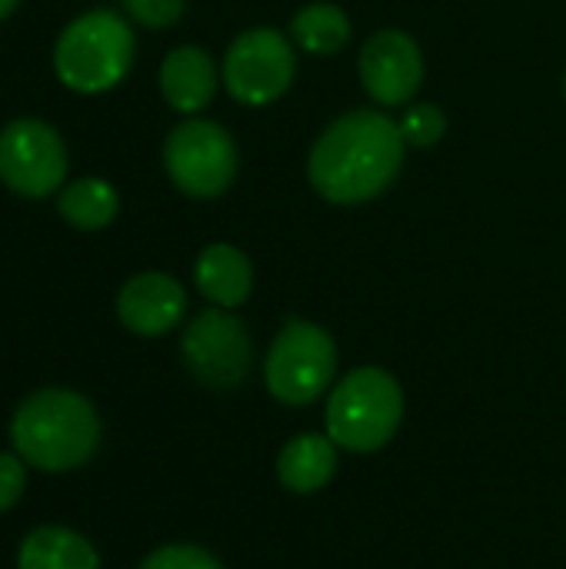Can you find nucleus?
Wrapping results in <instances>:
<instances>
[{
	"instance_id": "nucleus-1",
	"label": "nucleus",
	"mask_w": 566,
	"mask_h": 569,
	"mask_svg": "<svg viewBox=\"0 0 566 569\" xmlns=\"http://www.w3.org/2000/svg\"><path fill=\"white\" fill-rule=\"evenodd\" d=\"M404 147L397 120L380 110H350L317 137L307 160L310 187L330 203H367L397 180Z\"/></svg>"
},
{
	"instance_id": "nucleus-2",
	"label": "nucleus",
	"mask_w": 566,
	"mask_h": 569,
	"mask_svg": "<svg viewBox=\"0 0 566 569\" xmlns=\"http://www.w3.org/2000/svg\"><path fill=\"white\" fill-rule=\"evenodd\" d=\"M10 443L23 463L43 473H67L97 453L100 417L87 397L47 387L17 407L10 420Z\"/></svg>"
},
{
	"instance_id": "nucleus-3",
	"label": "nucleus",
	"mask_w": 566,
	"mask_h": 569,
	"mask_svg": "<svg viewBox=\"0 0 566 569\" xmlns=\"http://www.w3.org/2000/svg\"><path fill=\"white\" fill-rule=\"evenodd\" d=\"M133 53L137 40L120 13L87 10L57 37L53 70L77 93H103L130 73Z\"/></svg>"
},
{
	"instance_id": "nucleus-4",
	"label": "nucleus",
	"mask_w": 566,
	"mask_h": 569,
	"mask_svg": "<svg viewBox=\"0 0 566 569\" xmlns=\"http://www.w3.org/2000/svg\"><path fill=\"white\" fill-rule=\"evenodd\" d=\"M404 423V390L380 367L350 370L327 400V437L350 453L384 450Z\"/></svg>"
},
{
	"instance_id": "nucleus-5",
	"label": "nucleus",
	"mask_w": 566,
	"mask_h": 569,
	"mask_svg": "<svg viewBox=\"0 0 566 569\" xmlns=\"http://www.w3.org/2000/svg\"><path fill=\"white\" fill-rule=\"evenodd\" d=\"M337 373L334 337L310 320H287L264 360V380L284 407H307L324 397Z\"/></svg>"
},
{
	"instance_id": "nucleus-6",
	"label": "nucleus",
	"mask_w": 566,
	"mask_h": 569,
	"mask_svg": "<svg viewBox=\"0 0 566 569\" xmlns=\"http://www.w3.org/2000/svg\"><path fill=\"white\" fill-rule=\"evenodd\" d=\"M237 143L214 120H183L163 143V167L173 187L187 197H220L237 177Z\"/></svg>"
},
{
	"instance_id": "nucleus-7",
	"label": "nucleus",
	"mask_w": 566,
	"mask_h": 569,
	"mask_svg": "<svg viewBox=\"0 0 566 569\" xmlns=\"http://www.w3.org/2000/svg\"><path fill=\"white\" fill-rule=\"evenodd\" d=\"M297 73L294 43L274 27L240 33L224 57V83L244 107H267L287 93Z\"/></svg>"
},
{
	"instance_id": "nucleus-8",
	"label": "nucleus",
	"mask_w": 566,
	"mask_h": 569,
	"mask_svg": "<svg viewBox=\"0 0 566 569\" xmlns=\"http://www.w3.org/2000/svg\"><path fill=\"white\" fill-rule=\"evenodd\" d=\"M180 353L187 370L210 390H234L250 373L254 347L247 327L224 307L203 310L190 320Z\"/></svg>"
},
{
	"instance_id": "nucleus-9",
	"label": "nucleus",
	"mask_w": 566,
	"mask_h": 569,
	"mask_svg": "<svg viewBox=\"0 0 566 569\" xmlns=\"http://www.w3.org/2000/svg\"><path fill=\"white\" fill-rule=\"evenodd\" d=\"M67 147L43 120H13L0 130V180L20 197H50L63 187Z\"/></svg>"
},
{
	"instance_id": "nucleus-10",
	"label": "nucleus",
	"mask_w": 566,
	"mask_h": 569,
	"mask_svg": "<svg viewBox=\"0 0 566 569\" xmlns=\"http://www.w3.org/2000/svg\"><path fill=\"white\" fill-rule=\"evenodd\" d=\"M360 80L380 107L407 103L424 83V53L417 40L394 27L377 30L360 50Z\"/></svg>"
},
{
	"instance_id": "nucleus-11",
	"label": "nucleus",
	"mask_w": 566,
	"mask_h": 569,
	"mask_svg": "<svg viewBox=\"0 0 566 569\" xmlns=\"http://www.w3.org/2000/svg\"><path fill=\"white\" fill-rule=\"evenodd\" d=\"M187 313L183 287L167 273H137L117 293V317L137 337H163Z\"/></svg>"
},
{
	"instance_id": "nucleus-12",
	"label": "nucleus",
	"mask_w": 566,
	"mask_h": 569,
	"mask_svg": "<svg viewBox=\"0 0 566 569\" xmlns=\"http://www.w3.org/2000/svg\"><path fill=\"white\" fill-rule=\"evenodd\" d=\"M160 93L180 113L203 110L217 93V63L203 47H177L160 63Z\"/></svg>"
},
{
	"instance_id": "nucleus-13",
	"label": "nucleus",
	"mask_w": 566,
	"mask_h": 569,
	"mask_svg": "<svg viewBox=\"0 0 566 569\" xmlns=\"http://www.w3.org/2000/svg\"><path fill=\"white\" fill-rule=\"evenodd\" d=\"M193 280L197 290L224 310L240 307L250 290H254V267L247 260L244 250H237L234 243H210L193 267Z\"/></svg>"
},
{
	"instance_id": "nucleus-14",
	"label": "nucleus",
	"mask_w": 566,
	"mask_h": 569,
	"mask_svg": "<svg viewBox=\"0 0 566 569\" xmlns=\"http://www.w3.org/2000/svg\"><path fill=\"white\" fill-rule=\"evenodd\" d=\"M337 473V443L324 433L294 437L277 457V477L290 493L310 497L324 490Z\"/></svg>"
},
{
	"instance_id": "nucleus-15",
	"label": "nucleus",
	"mask_w": 566,
	"mask_h": 569,
	"mask_svg": "<svg viewBox=\"0 0 566 569\" xmlns=\"http://www.w3.org/2000/svg\"><path fill=\"white\" fill-rule=\"evenodd\" d=\"M17 569H100V557L67 527H40L20 543Z\"/></svg>"
},
{
	"instance_id": "nucleus-16",
	"label": "nucleus",
	"mask_w": 566,
	"mask_h": 569,
	"mask_svg": "<svg viewBox=\"0 0 566 569\" xmlns=\"http://www.w3.org/2000/svg\"><path fill=\"white\" fill-rule=\"evenodd\" d=\"M294 40L307 50V53H320V57H334L350 43V17L344 7L337 3H307L304 10L294 13L290 20Z\"/></svg>"
},
{
	"instance_id": "nucleus-17",
	"label": "nucleus",
	"mask_w": 566,
	"mask_h": 569,
	"mask_svg": "<svg viewBox=\"0 0 566 569\" xmlns=\"http://www.w3.org/2000/svg\"><path fill=\"white\" fill-rule=\"evenodd\" d=\"M57 210L77 230H100V227L113 223V217L120 210V197L107 180L83 177V180H73L70 187L60 190Z\"/></svg>"
},
{
	"instance_id": "nucleus-18",
	"label": "nucleus",
	"mask_w": 566,
	"mask_h": 569,
	"mask_svg": "<svg viewBox=\"0 0 566 569\" xmlns=\"http://www.w3.org/2000/svg\"><path fill=\"white\" fill-rule=\"evenodd\" d=\"M400 133L410 147H434L447 133V117L434 103H417L404 113Z\"/></svg>"
},
{
	"instance_id": "nucleus-19",
	"label": "nucleus",
	"mask_w": 566,
	"mask_h": 569,
	"mask_svg": "<svg viewBox=\"0 0 566 569\" xmlns=\"http://www.w3.org/2000/svg\"><path fill=\"white\" fill-rule=\"evenodd\" d=\"M140 569H224L220 560L214 553H207L203 547H193V543H170V547H160L153 550Z\"/></svg>"
},
{
	"instance_id": "nucleus-20",
	"label": "nucleus",
	"mask_w": 566,
	"mask_h": 569,
	"mask_svg": "<svg viewBox=\"0 0 566 569\" xmlns=\"http://www.w3.org/2000/svg\"><path fill=\"white\" fill-rule=\"evenodd\" d=\"M120 3L137 23L163 30V27H170V23H177L183 17L187 0H120Z\"/></svg>"
},
{
	"instance_id": "nucleus-21",
	"label": "nucleus",
	"mask_w": 566,
	"mask_h": 569,
	"mask_svg": "<svg viewBox=\"0 0 566 569\" xmlns=\"http://www.w3.org/2000/svg\"><path fill=\"white\" fill-rule=\"evenodd\" d=\"M23 483H27L23 460L0 453V513H7L23 497Z\"/></svg>"
},
{
	"instance_id": "nucleus-22",
	"label": "nucleus",
	"mask_w": 566,
	"mask_h": 569,
	"mask_svg": "<svg viewBox=\"0 0 566 569\" xmlns=\"http://www.w3.org/2000/svg\"><path fill=\"white\" fill-rule=\"evenodd\" d=\"M17 3H20V0H0V20H3V17H10Z\"/></svg>"
},
{
	"instance_id": "nucleus-23",
	"label": "nucleus",
	"mask_w": 566,
	"mask_h": 569,
	"mask_svg": "<svg viewBox=\"0 0 566 569\" xmlns=\"http://www.w3.org/2000/svg\"><path fill=\"white\" fill-rule=\"evenodd\" d=\"M564 87H566V80H564Z\"/></svg>"
}]
</instances>
